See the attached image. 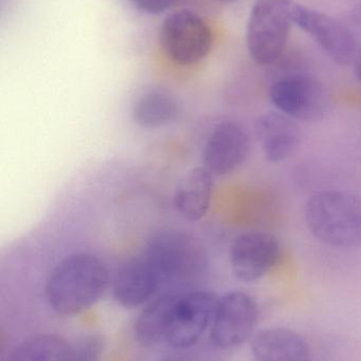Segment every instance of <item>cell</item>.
<instances>
[{"label":"cell","instance_id":"obj_5","mask_svg":"<svg viewBox=\"0 0 361 361\" xmlns=\"http://www.w3.org/2000/svg\"><path fill=\"white\" fill-rule=\"evenodd\" d=\"M143 257L160 278L162 286L193 277L206 263L203 247L195 238L175 229L156 233L148 242Z\"/></svg>","mask_w":361,"mask_h":361},{"label":"cell","instance_id":"obj_16","mask_svg":"<svg viewBox=\"0 0 361 361\" xmlns=\"http://www.w3.org/2000/svg\"><path fill=\"white\" fill-rule=\"evenodd\" d=\"M179 108L177 102L169 93L150 90L142 93L133 105L131 116L138 126L156 129L176 121Z\"/></svg>","mask_w":361,"mask_h":361},{"label":"cell","instance_id":"obj_20","mask_svg":"<svg viewBox=\"0 0 361 361\" xmlns=\"http://www.w3.org/2000/svg\"><path fill=\"white\" fill-rule=\"evenodd\" d=\"M194 347L175 350V353L165 356L160 361H211L209 352L206 350L194 349Z\"/></svg>","mask_w":361,"mask_h":361},{"label":"cell","instance_id":"obj_6","mask_svg":"<svg viewBox=\"0 0 361 361\" xmlns=\"http://www.w3.org/2000/svg\"><path fill=\"white\" fill-rule=\"evenodd\" d=\"M159 42L167 57L180 66L205 59L213 47V33L207 23L192 11L170 14L159 31Z\"/></svg>","mask_w":361,"mask_h":361},{"label":"cell","instance_id":"obj_17","mask_svg":"<svg viewBox=\"0 0 361 361\" xmlns=\"http://www.w3.org/2000/svg\"><path fill=\"white\" fill-rule=\"evenodd\" d=\"M71 345L54 334H36L21 341L6 361H69Z\"/></svg>","mask_w":361,"mask_h":361},{"label":"cell","instance_id":"obj_19","mask_svg":"<svg viewBox=\"0 0 361 361\" xmlns=\"http://www.w3.org/2000/svg\"><path fill=\"white\" fill-rule=\"evenodd\" d=\"M137 10L146 14L157 15L167 12L179 0H129Z\"/></svg>","mask_w":361,"mask_h":361},{"label":"cell","instance_id":"obj_21","mask_svg":"<svg viewBox=\"0 0 361 361\" xmlns=\"http://www.w3.org/2000/svg\"><path fill=\"white\" fill-rule=\"evenodd\" d=\"M354 68H355L356 76L361 80V48L355 61H354Z\"/></svg>","mask_w":361,"mask_h":361},{"label":"cell","instance_id":"obj_12","mask_svg":"<svg viewBox=\"0 0 361 361\" xmlns=\"http://www.w3.org/2000/svg\"><path fill=\"white\" fill-rule=\"evenodd\" d=\"M256 135L266 160L278 163L298 150L302 133L294 118L282 112H268L256 124Z\"/></svg>","mask_w":361,"mask_h":361},{"label":"cell","instance_id":"obj_7","mask_svg":"<svg viewBox=\"0 0 361 361\" xmlns=\"http://www.w3.org/2000/svg\"><path fill=\"white\" fill-rule=\"evenodd\" d=\"M271 103L295 121L319 122L330 107V97L321 82L309 74L284 76L271 88Z\"/></svg>","mask_w":361,"mask_h":361},{"label":"cell","instance_id":"obj_3","mask_svg":"<svg viewBox=\"0 0 361 361\" xmlns=\"http://www.w3.org/2000/svg\"><path fill=\"white\" fill-rule=\"evenodd\" d=\"M305 223L312 235L333 247L361 245V197L343 190L312 195L305 206Z\"/></svg>","mask_w":361,"mask_h":361},{"label":"cell","instance_id":"obj_10","mask_svg":"<svg viewBox=\"0 0 361 361\" xmlns=\"http://www.w3.org/2000/svg\"><path fill=\"white\" fill-rule=\"evenodd\" d=\"M281 245L275 235L266 231H248L235 238L231 244L233 275L246 283L264 278L279 262Z\"/></svg>","mask_w":361,"mask_h":361},{"label":"cell","instance_id":"obj_18","mask_svg":"<svg viewBox=\"0 0 361 361\" xmlns=\"http://www.w3.org/2000/svg\"><path fill=\"white\" fill-rule=\"evenodd\" d=\"M105 343L99 335H89L71 345L69 361H101Z\"/></svg>","mask_w":361,"mask_h":361},{"label":"cell","instance_id":"obj_2","mask_svg":"<svg viewBox=\"0 0 361 361\" xmlns=\"http://www.w3.org/2000/svg\"><path fill=\"white\" fill-rule=\"evenodd\" d=\"M110 283L107 267L88 252H78L61 260L47 280V301L61 316L82 313L103 296Z\"/></svg>","mask_w":361,"mask_h":361},{"label":"cell","instance_id":"obj_22","mask_svg":"<svg viewBox=\"0 0 361 361\" xmlns=\"http://www.w3.org/2000/svg\"><path fill=\"white\" fill-rule=\"evenodd\" d=\"M218 1L228 2V1H233V0H218Z\"/></svg>","mask_w":361,"mask_h":361},{"label":"cell","instance_id":"obj_15","mask_svg":"<svg viewBox=\"0 0 361 361\" xmlns=\"http://www.w3.org/2000/svg\"><path fill=\"white\" fill-rule=\"evenodd\" d=\"M213 175L205 167L189 171L174 193L176 212L191 222L201 220L207 214L213 195Z\"/></svg>","mask_w":361,"mask_h":361},{"label":"cell","instance_id":"obj_13","mask_svg":"<svg viewBox=\"0 0 361 361\" xmlns=\"http://www.w3.org/2000/svg\"><path fill=\"white\" fill-rule=\"evenodd\" d=\"M160 286V278L142 256L119 269L112 281V297L122 307L133 309L152 298Z\"/></svg>","mask_w":361,"mask_h":361},{"label":"cell","instance_id":"obj_4","mask_svg":"<svg viewBox=\"0 0 361 361\" xmlns=\"http://www.w3.org/2000/svg\"><path fill=\"white\" fill-rule=\"evenodd\" d=\"M292 0H256L246 27V44L252 61L260 66L277 63L290 39Z\"/></svg>","mask_w":361,"mask_h":361},{"label":"cell","instance_id":"obj_9","mask_svg":"<svg viewBox=\"0 0 361 361\" xmlns=\"http://www.w3.org/2000/svg\"><path fill=\"white\" fill-rule=\"evenodd\" d=\"M258 322L256 300L247 293L232 290L218 298L210 338L218 349L239 347L254 337Z\"/></svg>","mask_w":361,"mask_h":361},{"label":"cell","instance_id":"obj_1","mask_svg":"<svg viewBox=\"0 0 361 361\" xmlns=\"http://www.w3.org/2000/svg\"><path fill=\"white\" fill-rule=\"evenodd\" d=\"M218 297L206 290L165 295L146 307L135 324V336L146 347L167 345L174 350L194 347L218 307Z\"/></svg>","mask_w":361,"mask_h":361},{"label":"cell","instance_id":"obj_14","mask_svg":"<svg viewBox=\"0 0 361 361\" xmlns=\"http://www.w3.org/2000/svg\"><path fill=\"white\" fill-rule=\"evenodd\" d=\"M250 349L254 361H312L309 343L290 329L271 328L256 333Z\"/></svg>","mask_w":361,"mask_h":361},{"label":"cell","instance_id":"obj_11","mask_svg":"<svg viewBox=\"0 0 361 361\" xmlns=\"http://www.w3.org/2000/svg\"><path fill=\"white\" fill-rule=\"evenodd\" d=\"M250 137L241 124L232 121L214 127L203 148L205 169L212 175L226 176L237 171L249 156Z\"/></svg>","mask_w":361,"mask_h":361},{"label":"cell","instance_id":"obj_8","mask_svg":"<svg viewBox=\"0 0 361 361\" xmlns=\"http://www.w3.org/2000/svg\"><path fill=\"white\" fill-rule=\"evenodd\" d=\"M292 20L333 61L341 66L354 63L360 47L353 32L341 21L297 2L292 6Z\"/></svg>","mask_w":361,"mask_h":361}]
</instances>
